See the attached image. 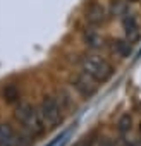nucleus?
I'll return each mask as SVG.
<instances>
[{
  "label": "nucleus",
  "mask_w": 141,
  "mask_h": 146,
  "mask_svg": "<svg viewBox=\"0 0 141 146\" xmlns=\"http://www.w3.org/2000/svg\"><path fill=\"white\" fill-rule=\"evenodd\" d=\"M16 120L23 125V129L29 134V136H40L45 132L47 125L43 124V119L40 115V110L36 107H33L31 103H21L16 112H14Z\"/></svg>",
  "instance_id": "f257e3e1"
},
{
  "label": "nucleus",
  "mask_w": 141,
  "mask_h": 146,
  "mask_svg": "<svg viewBox=\"0 0 141 146\" xmlns=\"http://www.w3.org/2000/svg\"><path fill=\"white\" fill-rule=\"evenodd\" d=\"M81 69H83L84 74H88L96 83H107L114 74L112 64L107 58L100 57V55H86V57H83Z\"/></svg>",
  "instance_id": "f03ea898"
},
{
  "label": "nucleus",
  "mask_w": 141,
  "mask_h": 146,
  "mask_svg": "<svg viewBox=\"0 0 141 146\" xmlns=\"http://www.w3.org/2000/svg\"><path fill=\"white\" fill-rule=\"evenodd\" d=\"M40 115L43 119V124L47 127H57L62 122V107L55 96H45L43 102L38 107Z\"/></svg>",
  "instance_id": "7ed1b4c3"
},
{
  "label": "nucleus",
  "mask_w": 141,
  "mask_h": 146,
  "mask_svg": "<svg viewBox=\"0 0 141 146\" xmlns=\"http://www.w3.org/2000/svg\"><path fill=\"white\" fill-rule=\"evenodd\" d=\"M33 136H24L14 131L9 124H0V146H29Z\"/></svg>",
  "instance_id": "20e7f679"
},
{
  "label": "nucleus",
  "mask_w": 141,
  "mask_h": 146,
  "mask_svg": "<svg viewBox=\"0 0 141 146\" xmlns=\"http://www.w3.org/2000/svg\"><path fill=\"white\" fill-rule=\"evenodd\" d=\"M72 86H74V88L78 90V93H81L84 98H91V96L96 93V90H98L96 81L91 79L88 74H84V72H81V74H78V76L74 78Z\"/></svg>",
  "instance_id": "39448f33"
},
{
  "label": "nucleus",
  "mask_w": 141,
  "mask_h": 146,
  "mask_svg": "<svg viewBox=\"0 0 141 146\" xmlns=\"http://www.w3.org/2000/svg\"><path fill=\"white\" fill-rule=\"evenodd\" d=\"M120 21H122V26H124L126 40H127L129 43H136L138 38H139V24H138L136 16L127 11L124 16H120Z\"/></svg>",
  "instance_id": "423d86ee"
},
{
  "label": "nucleus",
  "mask_w": 141,
  "mask_h": 146,
  "mask_svg": "<svg viewBox=\"0 0 141 146\" xmlns=\"http://www.w3.org/2000/svg\"><path fill=\"white\" fill-rule=\"evenodd\" d=\"M107 9L98 2H91L90 7L86 9V21L91 26H102L107 21Z\"/></svg>",
  "instance_id": "0eeeda50"
},
{
  "label": "nucleus",
  "mask_w": 141,
  "mask_h": 146,
  "mask_svg": "<svg viewBox=\"0 0 141 146\" xmlns=\"http://www.w3.org/2000/svg\"><path fill=\"white\" fill-rule=\"evenodd\" d=\"M19 96H21V91L16 84H7L4 88V100L7 103H16L19 102Z\"/></svg>",
  "instance_id": "6e6552de"
},
{
  "label": "nucleus",
  "mask_w": 141,
  "mask_h": 146,
  "mask_svg": "<svg viewBox=\"0 0 141 146\" xmlns=\"http://www.w3.org/2000/svg\"><path fill=\"white\" fill-rule=\"evenodd\" d=\"M84 41H86V45L91 46V48H98V46L102 45V38H100V35H98L96 31H93V29H90V31L84 33Z\"/></svg>",
  "instance_id": "1a4fd4ad"
},
{
  "label": "nucleus",
  "mask_w": 141,
  "mask_h": 146,
  "mask_svg": "<svg viewBox=\"0 0 141 146\" xmlns=\"http://www.w3.org/2000/svg\"><path fill=\"white\" fill-rule=\"evenodd\" d=\"M131 124H132V119H131V115H122L120 119H119V132L124 136V134H127L129 131H131Z\"/></svg>",
  "instance_id": "9d476101"
},
{
  "label": "nucleus",
  "mask_w": 141,
  "mask_h": 146,
  "mask_svg": "<svg viewBox=\"0 0 141 146\" xmlns=\"http://www.w3.org/2000/svg\"><path fill=\"white\" fill-rule=\"evenodd\" d=\"M114 50H117L120 55H127V53H129V50H131V43H129L127 40H126V41H115Z\"/></svg>",
  "instance_id": "9b49d317"
},
{
  "label": "nucleus",
  "mask_w": 141,
  "mask_h": 146,
  "mask_svg": "<svg viewBox=\"0 0 141 146\" xmlns=\"http://www.w3.org/2000/svg\"><path fill=\"white\" fill-rule=\"evenodd\" d=\"M98 146H114V144H112V141L108 137H103V139H100V144Z\"/></svg>",
  "instance_id": "f8f14e48"
},
{
  "label": "nucleus",
  "mask_w": 141,
  "mask_h": 146,
  "mask_svg": "<svg viewBox=\"0 0 141 146\" xmlns=\"http://www.w3.org/2000/svg\"><path fill=\"white\" fill-rule=\"evenodd\" d=\"M139 132H141V124H139Z\"/></svg>",
  "instance_id": "ddd939ff"
},
{
  "label": "nucleus",
  "mask_w": 141,
  "mask_h": 146,
  "mask_svg": "<svg viewBox=\"0 0 141 146\" xmlns=\"http://www.w3.org/2000/svg\"><path fill=\"white\" fill-rule=\"evenodd\" d=\"M131 2H134V0H131Z\"/></svg>",
  "instance_id": "4468645a"
}]
</instances>
